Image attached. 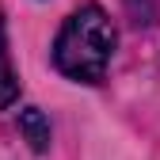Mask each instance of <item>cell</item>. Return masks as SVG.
<instances>
[{"instance_id":"6da1fadb","label":"cell","mask_w":160,"mask_h":160,"mask_svg":"<svg viewBox=\"0 0 160 160\" xmlns=\"http://www.w3.org/2000/svg\"><path fill=\"white\" fill-rule=\"evenodd\" d=\"M114 42H118V34H114L111 15L99 4H84L57 31L53 65H57V72H65L76 84H99L111 69Z\"/></svg>"},{"instance_id":"3957f363","label":"cell","mask_w":160,"mask_h":160,"mask_svg":"<svg viewBox=\"0 0 160 160\" xmlns=\"http://www.w3.org/2000/svg\"><path fill=\"white\" fill-rule=\"evenodd\" d=\"M19 130H23V137L31 141L34 152H46L50 149V126H46V118L38 107H23L19 111Z\"/></svg>"},{"instance_id":"7a4b0ae2","label":"cell","mask_w":160,"mask_h":160,"mask_svg":"<svg viewBox=\"0 0 160 160\" xmlns=\"http://www.w3.org/2000/svg\"><path fill=\"white\" fill-rule=\"evenodd\" d=\"M19 99V72L12 65V46H8V27L0 15V111H8Z\"/></svg>"}]
</instances>
